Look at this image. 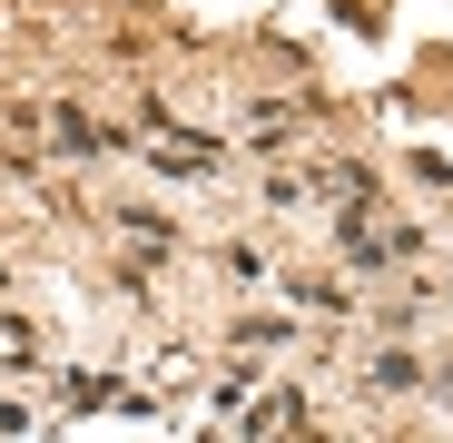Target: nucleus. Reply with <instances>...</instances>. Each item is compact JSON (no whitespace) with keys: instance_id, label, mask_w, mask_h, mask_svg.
Masks as SVG:
<instances>
[{"instance_id":"nucleus-1","label":"nucleus","mask_w":453,"mask_h":443,"mask_svg":"<svg viewBox=\"0 0 453 443\" xmlns=\"http://www.w3.org/2000/svg\"><path fill=\"white\" fill-rule=\"evenodd\" d=\"M50 138H59V148H89V138H99V128H89V118H80V109H50Z\"/></svg>"}]
</instances>
